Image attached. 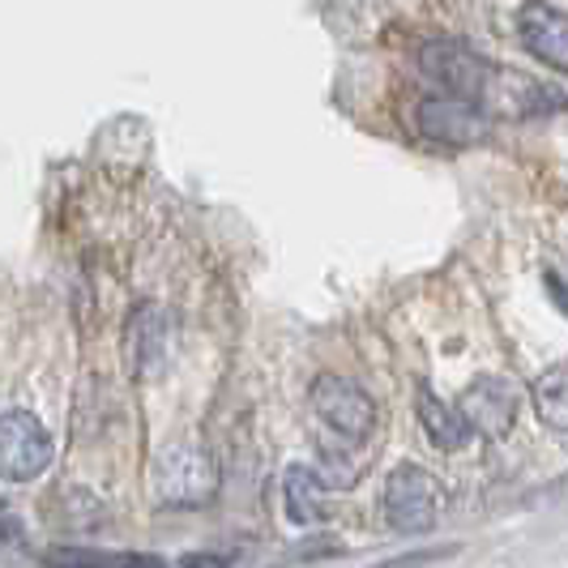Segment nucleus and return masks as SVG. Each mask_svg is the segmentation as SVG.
<instances>
[{
	"instance_id": "nucleus-14",
	"label": "nucleus",
	"mask_w": 568,
	"mask_h": 568,
	"mask_svg": "<svg viewBox=\"0 0 568 568\" xmlns=\"http://www.w3.org/2000/svg\"><path fill=\"white\" fill-rule=\"evenodd\" d=\"M457 547H436V551H415V556H402V560H394V565L385 568H419L424 560H440V556H454Z\"/></svg>"
},
{
	"instance_id": "nucleus-8",
	"label": "nucleus",
	"mask_w": 568,
	"mask_h": 568,
	"mask_svg": "<svg viewBox=\"0 0 568 568\" xmlns=\"http://www.w3.org/2000/svg\"><path fill=\"white\" fill-rule=\"evenodd\" d=\"M521 43L551 69H568V13L551 9V4H526L521 18Z\"/></svg>"
},
{
	"instance_id": "nucleus-9",
	"label": "nucleus",
	"mask_w": 568,
	"mask_h": 568,
	"mask_svg": "<svg viewBox=\"0 0 568 568\" xmlns=\"http://www.w3.org/2000/svg\"><path fill=\"white\" fill-rule=\"evenodd\" d=\"M168 321L154 304H142L133 321H129V359L138 376H154L163 368V355H168Z\"/></svg>"
},
{
	"instance_id": "nucleus-6",
	"label": "nucleus",
	"mask_w": 568,
	"mask_h": 568,
	"mask_svg": "<svg viewBox=\"0 0 568 568\" xmlns=\"http://www.w3.org/2000/svg\"><path fill=\"white\" fill-rule=\"evenodd\" d=\"M419 124L432 142L445 145H475L487 138V115L470 99H427L419 108Z\"/></svg>"
},
{
	"instance_id": "nucleus-12",
	"label": "nucleus",
	"mask_w": 568,
	"mask_h": 568,
	"mask_svg": "<svg viewBox=\"0 0 568 568\" xmlns=\"http://www.w3.org/2000/svg\"><path fill=\"white\" fill-rule=\"evenodd\" d=\"M419 419H424L427 440H432L436 449H445V454H454V449H462V445L470 440V424H466L462 415H454L436 394H427V389L419 394Z\"/></svg>"
},
{
	"instance_id": "nucleus-4",
	"label": "nucleus",
	"mask_w": 568,
	"mask_h": 568,
	"mask_svg": "<svg viewBox=\"0 0 568 568\" xmlns=\"http://www.w3.org/2000/svg\"><path fill=\"white\" fill-rule=\"evenodd\" d=\"M313 406L325 424L334 427L346 440H364L376 427V402L346 376H316Z\"/></svg>"
},
{
	"instance_id": "nucleus-11",
	"label": "nucleus",
	"mask_w": 568,
	"mask_h": 568,
	"mask_svg": "<svg viewBox=\"0 0 568 568\" xmlns=\"http://www.w3.org/2000/svg\"><path fill=\"white\" fill-rule=\"evenodd\" d=\"M286 517L295 521V526H316V521H325V484L316 479L308 466H291L286 470Z\"/></svg>"
},
{
	"instance_id": "nucleus-1",
	"label": "nucleus",
	"mask_w": 568,
	"mask_h": 568,
	"mask_svg": "<svg viewBox=\"0 0 568 568\" xmlns=\"http://www.w3.org/2000/svg\"><path fill=\"white\" fill-rule=\"evenodd\" d=\"M445 509V487L436 475H427L424 466L402 462L398 470L385 479V517L398 535H424L436 526V517Z\"/></svg>"
},
{
	"instance_id": "nucleus-3",
	"label": "nucleus",
	"mask_w": 568,
	"mask_h": 568,
	"mask_svg": "<svg viewBox=\"0 0 568 568\" xmlns=\"http://www.w3.org/2000/svg\"><path fill=\"white\" fill-rule=\"evenodd\" d=\"M419 64H424V73L440 90H449L454 99H470V103L484 99L487 85H491V73H496L484 57H475L470 48H462L454 39L427 43L424 52H419Z\"/></svg>"
},
{
	"instance_id": "nucleus-10",
	"label": "nucleus",
	"mask_w": 568,
	"mask_h": 568,
	"mask_svg": "<svg viewBox=\"0 0 568 568\" xmlns=\"http://www.w3.org/2000/svg\"><path fill=\"white\" fill-rule=\"evenodd\" d=\"M43 568H171L150 551H103V547H48Z\"/></svg>"
},
{
	"instance_id": "nucleus-5",
	"label": "nucleus",
	"mask_w": 568,
	"mask_h": 568,
	"mask_svg": "<svg viewBox=\"0 0 568 568\" xmlns=\"http://www.w3.org/2000/svg\"><path fill=\"white\" fill-rule=\"evenodd\" d=\"M154 487L163 496V505H205L219 487V470H214V457L201 454V449H171L159 462V475Z\"/></svg>"
},
{
	"instance_id": "nucleus-2",
	"label": "nucleus",
	"mask_w": 568,
	"mask_h": 568,
	"mask_svg": "<svg viewBox=\"0 0 568 568\" xmlns=\"http://www.w3.org/2000/svg\"><path fill=\"white\" fill-rule=\"evenodd\" d=\"M57 457L43 419L34 410H4L0 415V479L4 484H34Z\"/></svg>"
},
{
	"instance_id": "nucleus-7",
	"label": "nucleus",
	"mask_w": 568,
	"mask_h": 568,
	"mask_svg": "<svg viewBox=\"0 0 568 568\" xmlns=\"http://www.w3.org/2000/svg\"><path fill=\"white\" fill-rule=\"evenodd\" d=\"M462 419L479 427L484 436H505L517 419V394L509 381L500 376H479L470 381V389L462 394Z\"/></svg>"
},
{
	"instance_id": "nucleus-13",
	"label": "nucleus",
	"mask_w": 568,
	"mask_h": 568,
	"mask_svg": "<svg viewBox=\"0 0 568 568\" xmlns=\"http://www.w3.org/2000/svg\"><path fill=\"white\" fill-rule=\"evenodd\" d=\"M535 406H539L542 424L568 432V368H551L535 381Z\"/></svg>"
},
{
	"instance_id": "nucleus-15",
	"label": "nucleus",
	"mask_w": 568,
	"mask_h": 568,
	"mask_svg": "<svg viewBox=\"0 0 568 568\" xmlns=\"http://www.w3.org/2000/svg\"><path fill=\"white\" fill-rule=\"evenodd\" d=\"M184 568H227V560H223V556H201V551H193V556H184Z\"/></svg>"
}]
</instances>
